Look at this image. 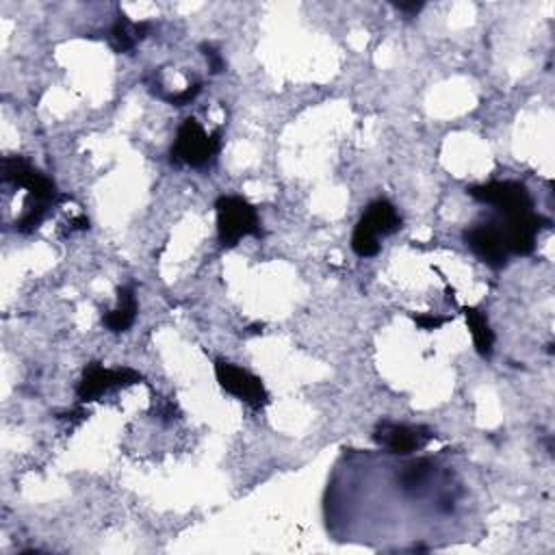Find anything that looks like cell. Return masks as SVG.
Instances as JSON below:
<instances>
[{
  "mask_svg": "<svg viewBox=\"0 0 555 555\" xmlns=\"http://www.w3.org/2000/svg\"><path fill=\"white\" fill-rule=\"evenodd\" d=\"M221 147V132L208 134L195 117H186L178 130L171 145V163L186 167H206L215 160Z\"/></svg>",
  "mask_w": 555,
  "mask_h": 555,
  "instance_id": "4",
  "label": "cell"
},
{
  "mask_svg": "<svg viewBox=\"0 0 555 555\" xmlns=\"http://www.w3.org/2000/svg\"><path fill=\"white\" fill-rule=\"evenodd\" d=\"M215 377L225 392L245 401L254 410H260L269 403V392L262 379L228 360H221V358L215 360Z\"/></svg>",
  "mask_w": 555,
  "mask_h": 555,
  "instance_id": "8",
  "label": "cell"
},
{
  "mask_svg": "<svg viewBox=\"0 0 555 555\" xmlns=\"http://www.w3.org/2000/svg\"><path fill=\"white\" fill-rule=\"evenodd\" d=\"M462 312L466 317V323H468V330H470L473 345H475L477 353L488 360L492 356V349H494V332L488 323L486 312L475 308V306H464Z\"/></svg>",
  "mask_w": 555,
  "mask_h": 555,
  "instance_id": "13",
  "label": "cell"
},
{
  "mask_svg": "<svg viewBox=\"0 0 555 555\" xmlns=\"http://www.w3.org/2000/svg\"><path fill=\"white\" fill-rule=\"evenodd\" d=\"M466 247L490 269H503L509 260L505 236L496 219L473 223L462 232Z\"/></svg>",
  "mask_w": 555,
  "mask_h": 555,
  "instance_id": "7",
  "label": "cell"
},
{
  "mask_svg": "<svg viewBox=\"0 0 555 555\" xmlns=\"http://www.w3.org/2000/svg\"><path fill=\"white\" fill-rule=\"evenodd\" d=\"M2 182L22 186L28 191L24 212L15 221V230L22 234H28L41 225L48 210L59 202L65 199V195H59L56 184L52 178H48L43 171H39L35 165H30L24 156H4L0 163Z\"/></svg>",
  "mask_w": 555,
  "mask_h": 555,
  "instance_id": "1",
  "label": "cell"
},
{
  "mask_svg": "<svg viewBox=\"0 0 555 555\" xmlns=\"http://www.w3.org/2000/svg\"><path fill=\"white\" fill-rule=\"evenodd\" d=\"M466 193L473 199L492 206L496 210V217L533 210V199L529 195V189L516 180H492L486 184H470L466 186Z\"/></svg>",
  "mask_w": 555,
  "mask_h": 555,
  "instance_id": "5",
  "label": "cell"
},
{
  "mask_svg": "<svg viewBox=\"0 0 555 555\" xmlns=\"http://www.w3.org/2000/svg\"><path fill=\"white\" fill-rule=\"evenodd\" d=\"M217 234L223 247H234L245 236H262L258 210L238 195H221L215 202Z\"/></svg>",
  "mask_w": 555,
  "mask_h": 555,
  "instance_id": "3",
  "label": "cell"
},
{
  "mask_svg": "<svg viewBox=\"0 0 555 555\" xmlns=\"http://www.w3.org/2000/svg\"><path fill=\"white\" fill-rule=\"evenodd\" d=\"M401 215L392 202L379 197L373 199L358 219L351 234V249L360 258H373L379 251V238L401 230Z\"/></svg>",
  "mask_w": 555,
  "mask_h": 555,
  "instance_id": "2",
  "label": "cell"
},
{
  "mask_svg": "<svg viewBox=\"0 0 555 555\" xmlns=\"http://www.w3.org/2000/svg\"><path fill=\"white\" fill-rule=\"evenodd\" d=\"M199 91H202V82H199V80H195V82L186 85L182 91L167 95L165 100H167L169 104H173V106H186V104H191V102L199 95Z\"/></svg>",
  "mask_w": 555,
  "mask_h": 555,
  "instance_id": "14",
  "label": "cell"
},
{
  "mask_svg": "<svg viewBox=\"0 0 555 555\" xmlns=\"http://www.w3.org/2000/svg\"><path fill=\"white\" fill-rule=\"evenodd\" d=\"M412 319L414 323L421 327V330H440L451 317H442V314H431V312H412Z\"/></svg>",
  "mask_w": 555,
  "mask_h": 555,
  "instance_id": "16",
  "label": "cell"
},
{
  "mask_svg": "<svg viewBox=\"0 0 555 555\" xmlns=\"http://www.w3.org/2000/svg\"><path fill=\"white\" fill-rule=\"evenodd\" d=\"M496 223L503 230L505 245L509 256H529L535 249V241L542 228H548L551 221L535 210L507 215V217H494Z\"/></svg>",
  "mask_w": 555,
  "mask_h": 555,
  "instance_id": "9",
  "label": "cell"
},
{
  "mask_svg": "<svg viewBox=\"0 0 555 555\" xmlns=\"http://www.w3.org/2000/svg\"><path fill=\"white\" fill-rule=\"evenodd\" d=\"M150 22H132L126 13H119L108 30V43L115 52L128 54L137 48L139 41H143L150 35Z\"/></svg>",
  "mask_w": 555,
  "mask_h": 555,
  "instance_id": "12",
  "label": "cell"
},
{
  "mask_svg": "<svg viewBox=\"0 0 555 555\" xmlns=\"http://www.w3.org/2000/svg\"><path fill=\"white\" fill-rule=\"evenodd\" d=\"M137 312H139V301H137L134 284H124L117 288V306L102 314V325L113 334L128 332L137 319Z\"/></svg>",
  "mask_w": 555,
  "mask_h": 555,
  "instance_id": "11",
  "label": "cell"
},
{
  "mask_svg": "<svg viewBox=\"0 0 555 555\" xmlns=\"http://www.w3.org/2000/svg\"><path fill=\"white\" fill-rule=\"evenodd\" d=\"M199 50H202V54L206 56V63H208V69H210V74H221L223 69H225V61H223V56H221V52L212 46V43H202L199 46Z\"/></svg>",
  "mask_w": 555,
  "mask_h": 555,
  "instance_id": "15",
  "label": "cell"
},
{
  "mask_svg": "<svg viewBox=\"0 0 555 555\" xmlns=\"http://www.w3.org/2000/svg\"><path fill=\"white\" fill-rule=\"evenodd\" d=\"M141 379H143V375L130 366L108 369V366H102L100 362H89L82 371L78 386H76V397L80 403H87V401L102 397L108 390L126 388V386L139 384Z\"/></svg>",
  "mask_w": 555,
  "mask_h": 555,
  "instance_id": "6",
  "label": "cell"
},
{
  "mask_svg": "<svg viewBox=\"0 0 555 555\" xmlns=\"http://www.w3.org/2000/svg\"><path fill=\"white\" fill-rule=\"evenodd\" d=\"M392 7L405 15H416L421 9H423V2L418 0H412V2H392Z\"/></svg>",
  "mask_w": 555,
  "mask_h": 555,
  "instance_id": "17",
  "label": "cell"
},
{
  "mask_svg": "<svg viewBox=\"0 0 555 555\" xmlns=\"http://www.w3.org/2000/svg\"><path fill=\"white\" fill-rule=\"evenodd\" d=\"M436 434L425 425H405L392 421H379L373 429V440L397 455H410L423 449Z\"/></svg>",
  "mask_w": 555,
  "mask_h": 555,
  "instance_id": "10",
  "label": "cell"
}]
</instances>
